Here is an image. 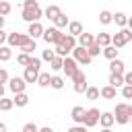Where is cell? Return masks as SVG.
<instances>
[{
	"label": "cell",
	"instance_id": "cell-1",
	"mask_svg": "<svg viewBox=\"0 0 132 132\" xmlns=\"http://www.w3.org/2000/svg\"><path fill=\"white\" fill-rule=\"evenodd\" d=\"M39 66H41V60H39V58H31V62L25 66L23 80H25V82H37V76H39Z\"/></svg>",
	"mask_w": 132,
	"mask_h": 132
},
{
	"label": "cell",
	"instance_id": "cell-2",
	"mask_svg": "<svg viewBox=\"0 0 132 132\" xmlns=\"http://www.w3.org/2000/svg\"><path fill=\"white\" fill-rule=\"evenodd\" d=\"M41 16H43V10L39 8L37 2H35L33 6H23V21H27L29 25H31V23H39Z\"/></svg>",
	"mask_w": 132,
	"mask_h": 132
},
{
	"label": "cell",
	"instance_id": "cell-3",
	"mask_svg": "<svg viewBox=\"0 0 132 132\" xmlns=\"http://www.w3.org/2000/svg\"><path fill=\"white\" fill-rule=\"evenodd\" d=\"M6 41H8V47L12 50V47H23V45H27V43L31 41V37H29L27 33H16V31H14V33L8 35Z\"/></svg>",
	"mask_w": 132,
	"mask_h": 132
},
{
	"label": "cell",
	"instance_id": "cell-4",
	"mask_svg": "<svg viewBox=\"0 0 132 132\" xmlns=\"http://www.w3.org/2000/svg\"><path fill=\"white\" fill-rule=\"evenodd\" d=\"M130 39H132V31L122 29V31H118L116 35H111V45L118 50V47H124V45H126Z\"/></svg>",
	"mask_w": 132,
	"mask_h": 132
},
{
	"label": "cell",
	"instance_id": "cell-5",
	"mask_svg": "<svg viewBox=\"0 0 132 132\" xmlns=\"http://www.w3.org/2000/svg\"><path fill=\"white\" fill-rule=\"evenodd\" d=\"M113 122H118V124H122V126L130 122V116H128V105H126V103H118V105H116Z\"/></svg>",
	"mask_w": 132,
	"mask_h": 132
},
{
	"label": "cell",
	"instance_id": "cell-6",
	"mask_svg": "<svg viewBox=\"0 0 132 132\" xmlns=\"http://www.w3.org/2000/svg\"><path fill=\"white\" fill-rule=\"evenodd\" d=\"M72 60L76 64H91V56H89L87 47H80V45H76L72 50Z\"/></svg>",
	"mask_w": 132,
	"mask_h": 132
},
{
	"label": "cell",
	"instance_id": "cell-7",
	"mask_svg": "<svg viewBox=\"0 0 132 132\" xmlns=\"http://www.w3.org/2000/svg\"><path fill=\"white\" fill-rule=\"evenodd\" d=\"M64 37V33L60 31V29H56V27H50V29H43V39L47 41V43H60V39Z\"/></svg>",
	"mask_w": 132,
	"mask_h": 132
},
{
	"label": "cell",
	"instance_id": "cell-8",
	"mask_svg": "<svg viewBox=\"0 0 132 132\" xmlns=\"http://www.w3.org/2000/svg\"><path fill=\"white\" fill-rule=\"evenodd\" d=\"M72 80H74V93H85L89 87H87V76H85V72L82 70H78L74 76H72Z\"/></svg>",
	"mask_w": 132,
	"mask_h": 132
},
{
	"label": "cell",
	"instance_id": "cell-9",
	"mask_svg": "<svg viewBox=\"0 0 132 132\" xmlns=\"http://www.w3.org/2000/svg\"><path fill=\"white\" fill-rule=\"evenodd\" d=\"M99 116H101V113H99V109H95V107H93V109H87V111H85L82 126H85V128H91V126L99 124Z\"/></svg>",
	"mask_w": 132,
	"mask_h": 132
},
{
	"label": "cell",
	"instance_id": "cell-10",
	"mask_svg": "<svg viewBox=\"0 0 132 132\" xmlns=\"http://www.w3.org/2000/svg\"><path fill=\"white\" fill-rule=\"evenodd\" d=\"M8 87H10V91L14 95H19V93H25L27 82L23 80V76H14V78H8Z\"/></svg>",
	"mask_w": 132,
	"mask_h": 132
},
{
	"label": "cell",
	"instance_id": "cell-11",
	"mask_svg": "<svg viewBox=\"0 0 132 132\" xmlns=\"http://www.w3.org/2000/svg\"><path fill=\"white\" fill-rule=\"evenodd\" d=\"M62 70L66 72V76H70V78H72V76L78 72V64H76L72 58H68V56H66V58H64V66H62Z\"/></svg>",
	"mask_w": 132,
	"mask_h": 132
},
{
	"label": "cell",
	"instance_id": "cell-12",
	"mask_svg": "<svg viewBox=\"0 0 132 132\" xmlns=\"http://www.w3.org/2000/svg\"><path fill=\"white\" fill-rule=\"evenodd\" d=\"M27 35L35 41L37 37H43V25L41 23H31L29 25V29H27Z\"/></svg>",
	"mask_w": 132,
	"mask_h": 132
},
{
	"label": "cell",
	"instance_id": "cell-13",
	"mask_svg": "<svg viewBox=\"0 0 132 132\" xmlns=\"http://www.w3.org/2000/svg\"><path fill=\"white\" fill-rule=\"evenodd\" d=\"M43 14H45V19H50V21H56V19L62 14V8H60L58 4H50V6L43 10Z\"/></svg>",
	"mask_w": 132,
	"mask_h": 132
},
{
	"label": "cell",
	"instance_id": "cell-14",
	"mask_svg": "<svg viewBox=\"0 0 132 132\" xmlns=\"http://www.w3.org/2000/svg\"><path fill=\"white\" fill-rule=\"evenodd\" d=\"M60 47H64L66 52H72L74 47H76V39L72 37V35H64L62 39H60V43H58Z\"/></svg>",
	"mask_w": 132,
	"mask_h": 132
},
{
	"label": "cell",
	"instance_id": "cell-15",
	"mask_svg": "<svg viewBox=\"0 0 132 132\" xmlns=\"http://www.w3.org/2000/svg\"><path fill=\"white\" fill-rule=\"evenodd\" d=\"M68 35H72L74 39L80 37V35H82V25H80L78 21H70V23H68Z\"/></svg>",
	"mask_w": 132,
	"mask_h": 132
},
{
	"label": "cell",
	"instance_id": "cell-16",
	"mask_svg": "<svg viewBox=\"0 0 132 132\" xmlns=\"http://www.w3.org/2000/svg\"><path fill=\"white\" fill-rule=\"evenodd\" d=\"M85 111H87V109H82L80 105H74V107H72V111H70V118H72L76 124H80V126H82V120H85Z\"/></svg>",
	"mask_w": 132,
	"mask_h": 132
},
{
	"label": "cell",
	"instance_id": "cell-17",
	"mask_svg": "<svg viewBox=\"0 0 132 132\" xmlns=\"http://www.w3.org/2000/svg\"><path fill=\"white\" fill-rule=\"evenodd\" d=\"M124 66H126V64H124L122 60H111V62H109V70H111V74H120V76H124V70H126Z\"/></svg>",
	"mask_w": 132,
	"mask_h": 132
},
{
	"label": "cell",
	"instance_id": "cell-18",
	"mask_svg": "<svg viewBox=\"0 0 132 132\" xmlns=\"http://www.w3.org/2000/svg\"><path fill=\"white\" fill-rule=\"evenodd\" d=\"M95 43L103 50V47H107V45H111V35L109 33H99L97 37H95Z\"/></svg>",
	"mask_w": 132,
	"mask_h": 132
},
{
	"label": "cell",
	"instance_id": "cell-19",
	"mask_svg": "<svg viewBox=\"0 0 132 132\" xmlns=\"http://www.w3.org/2000/svg\"><path fill=\"white\" fill-rule=\"evenodd\" d=\"M91 43H95V37H93L91 33H82V35L78 37V45H80V47H89Z\"/></svg>",
	"mask_w": 132,
	"mask_h": 132
},
{
	"label": "cell",
	"instance_id": "cell-20",
	"mask_svg": "<svg viewBox=\"0 0 132 132\" xmlns=\"http://www.w3.org/2000/svg\"><path fill=\"white\" fill-rule=\"evenodd\" d=\"M101 52H103V56L111 62V60H118V52H120V50H116L113 45H107V47H103Z\"/></svg>",
	"mask_w": 132,
	"mask_h": 132
},
{
	"label": "cell",
	"instance_id": "cell-21",
	"mask_svg": "<svg viewBox=\"0 0 132 132\" xmlns=\"http://www.w3.org/2000/svg\"><path fill=\"white\" fill-rule=\"evenodd\" d=\"M116 93H118V89H113V87H103V89H99V95L103 97V99H113L116 97Z\"/></svg>",
	"mask_w": 132,
	"mask_h": 132
},
{
	"label": "cell",
	"instance_id": "cell-22",
	"mask_svg": "<svg viewBox=\"0 0 132 132\" xmlns=\"http://www.w3.org/2000/svg\"><path fill=\"white\" fill-rule=\"evenodd\" d=\"M12 103H14L16 107H25V105L29 103V95H27V93H19V95H14Z\"/></svg>",
	"mask_w": 132,
	"mask_h": 132
},
{
	"label": "cell",
	"instance_id": "cell-23",
	"mask_svg": "<svg viewBox=\"0 0 132 132\" xmlns=\"http://www.w3.org/2000/svg\"><path fill=\"white\" fill-rule=\"evenodd\" d=\"M99 124H101L103 128H109V126L113 124V113H109V111L101 113V116H99Z\"/></svg>",
	"mask_w": 132,
	"mask_h": 132
},
{
	"label": "cell",
	"instance_id": "cell-24",
	"mask_svg": "<svg viewBox=\"0 0 132 132\" xmlns=\"http://www.w3.org/2000/svg\"><path fill=\"white\" fill-rule=\"evenodd\" d=\"M99 23H101V25H109V23H113V14H111L109 10H101V12H99Z\"/></svg>",
	"mask_w": 132,
	"mask_h": 132
},
{
	"label": "cell",
	"instance_id": "cell-25",
	"mask_svg": "<svg viewBox=\"0 0 132 132\" xmlns=\"http://www.w3.org/2000/svg\"><path fill=\"white\" fill-rule=\"evenodd\" d=\"M50 82H52L50 72H39V76H37V85H39V87H50Z\"/></svg>",
	"mask_w": 132,
	"mask_h": 132
},
{
	"label": "cell",
	"instance_id": "cell-26",
	"mask_svg": "<svg viewBox=\"0 0 132 132\" xmlns=\"http://www.w3.org/2000/svg\"><path fill=\"white\" fill-rule=\"evenodd\" d=\"M109 87H113V89L124 87V76H120V74H109Z\"/></svg>",
	"mask_w": 132,
	"mask_h": 132
},
{
	"label": "cell",
	"instance_id": "cell-27",
	"mask_svg": "<svg viewBox=\"0 0 132 132\" xmlns=\"http://www.w3.org/2000/svg\"><path fill=\"white\" fill-rule=\"evenodd\" d=\"M62 66H64V58H58V56H56V58H54V60L50 62V68H52L54 72L62 70Z\"/></svg>",
	"mask_w": 132,
	"mask_h": 132
},
{
	"label": "cell",
	"instance_id": "cell-28",
	"mask_svg": "<svg viewBox=\"0 0 132 132\" xmlns=\"http://www.w3.org/2000/svg\"><path fill=\"white\" fill-rule=\"evenodd\" d=\"M113 23L120 25V27H124V25L128 23V16H126L124 12H116V14H113Z\"/></svg>",
	"mask_w": 132,
	"mask_h": 132
},
{
	"label": "cell",
	"instance_id": "cell-29",
	"mask_svg": "<svg viewBox=\"0 0 132 132\" xmlns=\"http://www.w3.org/2000/svg\"><path fill=\"white\" fill-rule=\"evenodd\" d=\"M68 23H70V21H68V16H66L64 12H62V14H60V16H58V19L54 21V25H56V29H62V27H66Z\"/></svg>",
	"mask_w": 132,
	"mask_h": 132
},
{
	"label": "cell",
	"instance_id": "cell-30",
	"mask_svg": "<svg viewBox=\"0 0 132 132\" xmlns=\"http://www.w3.org/2000/svg\"><path fill=\"white\" fill-rule=\"evenodd\" d=\"M50 87H52V89H56V91H60V89L64 87V78H62V76H52Z\"/></svg>",
	"mask_w": 132,
	"mask_h": 132
},
{
	"label": "cell",
	"instance_id": "cell-31",
	"mask_svg": "<svg viewBox=\"0 0 132 132\" xmlns=\"http://www.w3.org/2000/svg\"><path fill=\"white\" fill-rule=\"evenodd\" d=\"M85 95H87L89 101H95V99L99 97V89H97V87H89V89L85 91Z\"/></svg>",
	"mask_w": 132,
	"mask_h": 132
},
{
	"label": "cell",
	"instance_id": "cell-32",
	"mask_svg": "<svg viewBox=\"0 0 132 132\" xmlns=\"http://www.w3.org/2000/svg\"><path fill=\"white\" fill-rule=\"evenodd\" d=\"M10 56H12V50H10L8 45H2V47H0V60L6 62V60H10Z\"/></svg>",
	"mask_w": 132,
	"mask_h": 132
},
{
	"label": "cell",
	"instance_id": "cell-33",
	"mask_svg": "<svg viewBox=\"0 0 132 132\" xmlns=\"http://www.w3.org/2000/svg\"><path fill=\"white\" fill-rule=\"evenodd\" d=\"M12 105H14V103H12V99H6V97H2V99H0V109H2V111H10V109H12Z\"/></svg>",
	"mask_w": 132,
	"mask_h": 132
},
{
	"label": "cell",
	"instance_id": "cell-34",
	"mask_svg": "<svg viewBox=\"0 0 132 132\" xmlns=\"http://www.w3.org/2000/svg\"><path fill=\"white\" fill-rule=\"evenodd\" d=\"M87 52H89V56H91V60H93L95 56H99V52H101V47H99L97 43H91V45L87 47Z\"/></svg>",
	"mask_w": 132,
	"mask_h": 132
},
{
	"label": "cell",
	"instance_id": "cell-35",
	"mask_svg": "<svg viewBox=\"0 0 132 132\" xmlns=\"http://www.w3.org/2000/svg\"><path fill=\"white\" fill-rule=\"evenodd\" d=\"M10 10H12L10 2H4V0H2V2H0V16H6V14L10 12Z\"/></svg>",
	"mask_w": 132,
	"mask_h": 132
},
{
	"label": "cell",
	"instance_id": "cell-36",
	"mask_svg": "<svg viewBox=\"0 0 132 132\" xmlns=\"http://www.w3.org/2000/svg\"><path fill=\"white\" fill-rule=\"evenodd\" d=\"M21 50H23V54H27V56H31V54H33V52H35V41H33V39H31V41H29V43H27V45H23V47H21Z\"/></svg>",
	"mask_w": 132,
	"mask_h": 132
},
{
	"label": "cell",
	"instance_id": "cell-37",
	"mask_svg": "<svg viewBox=\"0 0 132 132\" xmlns=\"http://www.w3.org/2000/svg\"><path fill=\"white\" fill-rule=\"evenodd\" d=\"M54 58H56L54 50H43V54H41V60H45V62H52Z\"/></svg>",
	"mask_w": 132,
	"mask_h": 132
},
{
	"label": "cell",
	"instance_id": "cell-38",
	"mask_svg": "<svg viewBox=\"0 0 132 132\" xmlns=\"http://www.w3.org/2000/svg\"><path fill=\"white\" fill-rule=\"evenodd\" d=\"M16 62H19L21 66H27V64L31 62V56H27V54H19V56H16Z\"/></svg>",
	"mask_w": 132,
	"mask_h": 132
},
{
	"label": "cell",
	"instance_id": "cell-39",
	"mask_svg": "<svg viewBox=\"0 0 132 132\" xmlns=\"http://www.w3.org/2000/svg\"><path fill=\"white\" fill-rule=\"evenodd\" d=\"M122 97H124V99H132V87H126V85H124V87H122Z\"/></svg>",
	"mask_w": 132,
	"mask_h": 132
},
{
	"label": "cell",
	"instance_id": "cell-40",
	"mask_svg": "<svg viewBox=\"0 0 132 132\" xmlns=\"http://www.w3.org/2000/svg\"><path fill=\"white\" fill-rule=\"evenodd\" d=\"M23 132H39V128H37L33 122H29V124H25V126H23Z\"/></svg>",
	"mask_w": 132,
	"mask_h": 132
},
{
	"label": "cell",
	"instance_id": "cell-41",
	"mask_svg": "<svg viewBox=\"0 0 132 132\" xmlns=\"http://www.w3.org/2000/svg\"><path fill=\"white\" fill-rule=\"evenodd\" d=\"M4 82H8V72L4 68H0V85H4Z\"/></svg>",
	"mask_w": 132,
	"mask_h": 132
},
{
	"label": "cell",
	"instance_id": "cell-42",
	"mask_svg": "<svg viewBox=\"0 0 132 132\" xmlns=\"http://www.w3.org/2000/svg\"><path fill=\"white\" fill-rule=\"evenodd\" d=\"M124 85L132 87V72H124Z\"/></svg>",
	"mask_w": 132,
	"mask_h": 132
},
{
	"label": "cell",
	"instance_id": "cell-43",
	"mask_svg": "<svg viewBox=\"0 0 132 132\" xmlns=\"http://www.w3.org/2000/svg\"><path fill=\"white\" fill-rule=\"evenodd\" d=\"M68 132H87V128L85 126H72V128H68Z\"/></svg>",
	"mask_w": 132,
	"mask_h": 132
},
{
	"label": "cell",
	"instance_id": "cell-44",
	"mask_svg": "<svg viewBox=\"0 0 132 132\" xmlns=\"http://www.w3.org/2000/svg\"><path fill=\"white\" fill-rule=\"evenodd\" d=\"M6 39H8V35H6L4 31H0V47H2V43H4Z\"/></svg>",
	"mask_w": 132,
	"mask_h": 132
},
{
	"label": "cell",
	"instance_id": "cell-45",
	"mask_svg": "<svg viewBox=\"0 0 132 132\" xmlns=\"http://www.w3.org/2000/svg\"><path fill=\"white\" fill-rule=\"evenodd\" d=\"M39 132H54L50 126H43V128H39Z\"/></svg>",
	"mask_w": 132,
	"mask_h": 132
},
{
	"label": "cell",
	"instance_id": "cell-46",
	"mask_svg": "<svg viewBox=\"0 0 132 132\" xmlns=\"http://www.w3.org/2000/svg\"><path fill=\"white\" fill-rule=\"evenodd\" d=\"M126 25H128V31H132V16L128 19V23H126Z\"/></svg>",
	"mask_w": 132,
	"mask_h": 132
},
{
	"label": "cell",
	"instance_id": "cell-47",
	"mask_svg": "<svg viewBox=\"0 0 132 132\" xmlns=\"http://www.w3.org/2000/svg\"><path fill=\"white\" fill-rule=\"evenodd\" d=\"M0 132H6V124H2V122H0Z\"/></svg>",
	"mask_w": 132,
	"mask_h": 132
},
{
	"label": "cell",
	"instance_id": "cell-48",
	"mask_svg": "<svg viewBox=\"0 0 132 132\" xmlns=\"http://www.w3.org/2000/svg\"><path fill=\"white\" fill-rule=\"evenodd\" d=\"M4 97V85H0V99Z\"/></svg>",
	"mask_w": 132,
	"mask_h": 132
},
{
	"label": "cell",
	"instance_id": "cell-49",
	"mask_svg": "<svg viewBox=\"0 0 132 132\" xmlns=\"http://www.w3.org/2000/svg\"><path fill=\"white\" fill-rule=\"evenodd\" d=\"M128 116H130V120H132V105H128Z\"/></svg>",
	"mask_w": 132,
	"mask_h": 132
},
{
	"label": "cell",
	"instance_id": "cell-50",
	"mask_svg": "<svg viewBox=\"0 0 132 132\" xmlns=\"http://www.w3.org/2000/svg\"><path fill=\"white\" fill-rule=\"evenodd\" d=\"M2 27H4V16H0V31H2Z\"/></svg>",
	"mask_w": 132,
	"mask_h": 132
},
{
	"label": "cell",
	"instance_id": "cell-51",
	"mask_svg": "<svg viewBox=\"0 0 132 132\" xmlns=\"http://www.w3.org/2000/svg\"><path fill=\"white\" fill-rule=\"evenodd\" d=\"M101 132H111V130H109V128H103V130H101Z\"/></svg>",
	"mask_w": 132,
	"mask_h": 132
}]
</instances>
